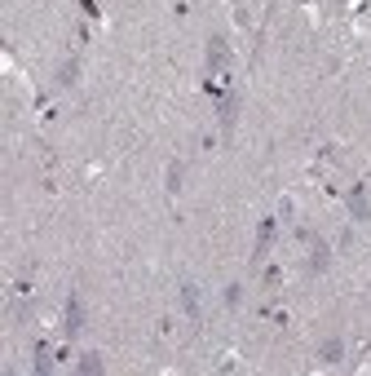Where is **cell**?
<instances>
[{
  "label": "cell",
  "mask_w": 371,
  "mask_h": 376,
  "mask_svg": "<svg viewBox=\"0 0 371 376\" xmlns=\"http://www.w3.org/2000/svg\"><path fill=\"white\" fill-rule=\"evenodd\" d=\"M274 239H279V217H261V226H257V248H252V265L266 261V252H270Z\"/></svg>",
  "instance_id": "cell-3"
},
{
  "label": "cell",
  "mask_w": 371,
  "mask_h": 376,
  "mask_svg": "<svg viewBox=\"0 0 371 376\" xmlns=\"http://www.w3.org/2000/svg\"><path fill=\"white\" fill-rule=\"evenodd\" d=\"M182 310L190 314V319H199V314H203V297H199L195 284H182Z\"/></svg>",
  "instance_id": "cell-8"
},
{
  "label": "cell",
  "mask_w": 371,
  "mask_h": 376,
  "mask_svg": "<svg viewBox=\"0 0 371 376\" xmlns=\"http://www.w3.org/2000/svg\"><path fill=\"white\" fill-rule=\"evenodd\" d=\"M345 209H350V217L354 222H367L371 217V199H367V181H358V186L345 195Z\"/></svg>",
  "instance_id": "cell-5"
},
{
  "label": "cell",
  "mask_w": 371,
  "mask_h": 376,
  "mask_svg": "<svg viewBox=\"0 0 371 376\" xmlns=\"http://www.w3.org/2000/svg\"><path fill=\"white\" fill-rule=\"evenodd\" d=\"M80 332H85V297L71 293L67 297V314H62V336H67V341H76Z\"/></svg>",
  "instance_id": "cell-2"
},
{
  "label": "cell",
  "mask_w": 371,
  "mask_h": 376,
  "mask_svg": "<svg viewBox=\"0 0 371 376\" xmlns=\"http://www.w3.org/2000/svg\"><path fill=\"white\" fill-rule=\"evenodd\" d=\"M182 173H186L182 164H173V168H169V190H177V186H182Z\"/></svg>",
  "instance_id": "cell-13"
},
{
  "label": "cell",
  "mask_w": 371,
  "mask_h": 376,
  "mask_svg": "<svg viewBox=\"0 0 371 376\" xmlns=\"http://www.w3.org/2000/svg\"><path fill=\"white\" fill-rule=\"evenodd\" d=\"M340 359H345V341H340V336H327V341L318 345V363H327V368H331V363H340Z\"/></svg>",
  "instance_id": "cell-7"
},
{
  "label": "cell",
  "mask_w": 371,
  "mask_h": 376,
  "mask_svg": "<svg viewBox=\"0 0 371 376\" xmlns=\"http://www.w3.org/2000/svg\"><path fill=\"white\" fill-rule=\"evenodd\" d=\"M35 372H40V376L53 372V350L49 345H35Z\"/></svg>",
  "instance_id": "cell-10"
},
{
  "label": "cell",
  "mask_w": 371,
  "mask_h": 376,
  "mask_svg": "<svg viewBox=\"0 0 371 376\" xmlns=\"http://www.w3.org/2000/svg\"><path fill=\"white\" fill-rule=\"evenodd\" d=\"M76 80H80V58H67V63L58 67V84H62V89H71Z\"/></svg>",
  "instance_id": "cell-9"
},
{
  "label": "cell",
  "mask_w": 371,
  "mask_h": 376,
  "mask_svg": "<svg viewBox=\"0 0 371 376\" xmlns=\"http://www.w3.org/2000/svg\"><path fill=\"white\" fill-rule=\"evenodd\" d=\"M296 235H301V244H309V265H305V275H322L331 265V248H327V239H318L314 230H296Z\"/></svg>",
  "instance_id": "cell-1"
},
{
  "label": "cell",
  "mask_w": 371,
  "mask_h": 376,
  "mask_svg": "<svg viewBox=\"0 0 371 376\" xmlns=\"http://www.w3.org/2000/svg\"><path fill=\"white\" fill-rule=\"evenodd\" d=\"M217 115H221V129L234 133V120H239V93H234V89L221 93V111H217Z\"/></svg>",
  "instance_id": "cell-6"
},
{
  "label": "cell",
  "mask_w": 371,
  "mask_h": 376,
  "mask_svg": "<svg viewBox=\"0 0 371 376\" xmlns=\"http://www.w3.org/2000/svg\"><path fill=\"white\" fill-rule=\"evenodd\" d=\"M239 301H243V288H239V284H230V288H225V306H239Z\"/></svg>",
  "instance_id": "cell-12"
},
{
  "label": "cell",
  "mask_w": 371,
  "mask_h": 376,
  "mask_svg": "<svg viewBox=\"0 0 371 376\" xmlns=\"http://www.w3.org/2000/svg\"><path fill=\"white\" fill-rule=\"evenodd\" d=\"M225 67H230V44H225V35H212L208 40V76H221Z\"/></svg>",
  "instance_id": "cell-4"
},
{
  "label": "cell",
  "mask_w": 371,
  "mask_h": 376,
  "mask_svg": "<svg viewBox=\"0 0 371 376\" xmlns=\"http://www.w3.org/2000/svg\"><path fill=\"white\" fill-rule=\"evenodd\" d=\"M102 368H106L102 354H80V372H85V376H98Z\"/></svg>",
  "instance_id": "cell-11"
}]
</instances>
